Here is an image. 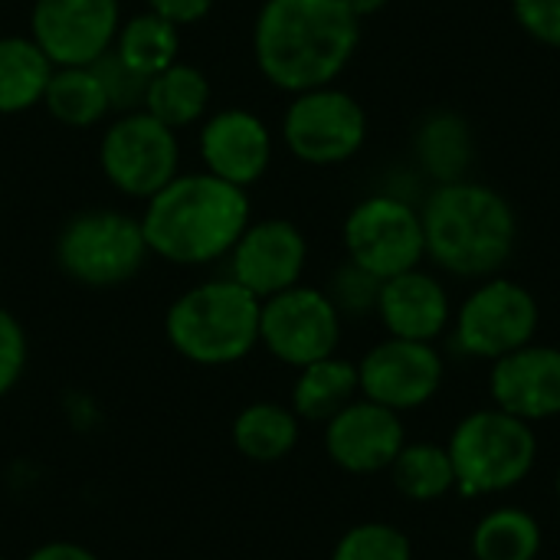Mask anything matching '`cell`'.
I'll return each instance as SVG.
<instances>
[{
  "instance_id": "9",
  "label": "cell",
  "mask_w": 560,
  "mask_h": 560,
  "mask_svg": "<svg viewBox=\"0 0 560 560\" xmlns=\"http://www.w3.org/2000/svg\"><path fill=\"white\" fill-rule=\"evenodd\" d=\"M541 325L538 299L512 279H482L456 312L453 345L476 361H499L535 341Z\"/></svg>"
},
{
  "instance_id": "14",
  "label": "cell",
  "mask_w": 560,
  "mask_h": 560,
  "mask_svg": "<svg viewBox=\"0 0 560 560\" xmlns=\"http://www.w3.org/2000/svg\"><path fill=\"white\" fill-rule=\"evenodd\" d=\"M230 279L249 289L259 302L302 282L308 243L289 220H259L243 230L230 249Z\"/></svg>"
},
{
  "instance_id": "15",
  "label": "cell",
  "mask_w": 560,
  "mask_h": 560,
  "mask_svg": "<svg viewBox=\"0 0 560 560\" xmlns=\"http://www.w3.org/2000/svg\"><path fill=\"white\" fill-rule=\"evenodd\" d=\"M407 446V427L400 413L358 397L325 423L328 459L351 476H374L394 466Z\"/></svg>"
},
{
  "instance_id": "26",
  "label": "cell",
  "mask_w": 560,
  "mask_h": 560,
  "mask_svg": "<svg viewBox=\"0 0 560 560\" xmlns=\"http://www.w3.org/2000/svg\"><path fill=\"white\" fill-rule=\"evenodd\" d=\"M233 443L253 463H279L299 443V417L272 400L249 404L233 423Z\"/></svg>"
},
{
  "instance_id": "27",
  "label": "cell",
  "mask_w": 560,
  "mask_h": 560,
  "mask_svg": "<svg viewBox=\"0 0 560 560\" xmlns=\"http://www.w3.org/2000/svg\"><path fill=\"white\" fill-rule=\"evenodd\" d=\"M390 479L410 502H436L456 489L453 459L436 443H407L390 466Z\"/></svg>"
},
{
  "instance_id": "7",
  "label": "cell",
  "mask_w": 560,
  "mask_h": 560,
  "mask_svg": "<svg viewBox=\"0 0 560 560\" xmlns=\"http://www.w3.org/2000/svg\"><path fill=\"white\" fill-rule=\"evenodd\" d=\"M98 164L118 194L148 200L180 174L177 131L144 108L121 112L102 135Z\"/></svg>"
},
{
  "instance_id": "37",
  "label": "cell",
  "mask_w": 560,
  "mask_h": 560,
  "mask_svg": "<svg viewBox=\"0 0 560 560\" xmlns=\"http://www.w3.org/2000/svg\"><path fill=\"white\" fill-rule=\"evenodd\" d=\"M0 560H3V558H0Z\"/></svg>"
},
{
  "instance_id": "12",
  "label": "cell",
  "mask_w": 560,
  "mask_h": 560,
  "mask_svg": "<svg viewBox=\"0 0 560 560\" xmlns=\"http://www.w3.org/2000/svg\"><path fill=\"white\" fill-rule=\"evenodd\" d=\"M446 377L443 354L430 341H407V338H384L358 361V384L361 397L394 410L410 413L427 407Z\"/></svg>"
},
{
  "instance_id": "25",
  "label": "cell",
  "mask_w": 560,
  "mask_h": 560,
  "mask_svg": "<svg viewBox=\"0 0 560 560\" xmlns=\"http://www.w3.org/2000/svg\"><path fill=\"white\" fill-rule=\"evenodd\" d=\"M43 105L66 128H92L112 112L105 85L92 66H56Z\"/></svg>"
},
{
  "instance_id": "1",
  "label": "cell",
  "mask_w": 560,
  "mask_h": 560,
  "mask_svg": "<svg viewBox=\"0 0 560 560\" xmlns=\"http://www.w3.org/2000/svg\"><path fill=\"white\" fill-rule=\"evenodd\" d=\"M361 43V20L341 0H266L253 23L259 72L282 92L331 85Z\"/></svg>"
},
{
  "instance_id": "23",
  "label": "cell",
  "mask_w": 560,
  "mask_h": 560,
  "mask_svg": "<svg viewBox=\"0 0 560 560\" xmlns=\"http://www.w3.org/2000/svg\"><path fill=\"white\" fill-rule=\"evenodd\" d=\"M112 52L131 66L135 72H141L144 79L158 75L161 69L177 62L180 52V26L154 10L135 13L128 20H121L118 36L112 43Z\"/></svg>"
},
{
  "instance_id": "20",
  "label": "cell",
  "mask_w": 560,
  "mask_h": 560,
  "mask_svg": "<svg viewBox=\"0 0 560 560\" xmlns=\"http://www.w3.org/2000/svg\"><path fill=\"white\" fill-rule=\"evenodd\" d=\"M358 394H361L358 364L331 354V358L299 368V377L292 387V410L299 420L328 423L351 400H358Z\"/></svg>"
},
{
  "instance_id": "16",
  "label": "cell",
  "mask_w": 560,
  "mask_h": 560,
  "mask_svg": "<svg viewBox=\"0 0 560 560\" xmlns=\"http://www.w3.org/2000/svg\"><path fill=\"white\" fill-rule=\"evenodd\" d=\"M203 171L249 190L272 164V131L249 108H220L197 131Z\"/></svg>"
},
{
  "instance_id": "34",
  "label": "cell",
  "mask_w": 560,
  "mask_h": 560,
  "mask_svg": "<svg viewBox=\"0 0 560 560\" xmlns=\"http://www.w3.org/2000/svg\"><path fill=\"white\" fill-rule=\"evenodd\" d=\"M26 560H98L92 551H85L82 545L72 541H49L43 548H36Z\"/></svg>"
},
{
  "instance_id": "30",
  "label": "cell",
  "mask_w": 560,
  "mask_h": 560,
  "mask_svg": "<svg viewBox=\"0 0 560 560\" xmlns=\"http://www.w3.org/2000/svg\"><path fill=\"white\" fill-rule=\"evenodd\" d=\"M92 69L98 72L102 85H105V95H108V105L112 112H135L144 105V92H148V79L141 72H135L131 66H125L112 49L105 56H98L92 62Z\"/></svg>"
},
{
  "instance_id": "22",
  "label": "cell",
  "mask_w": 560,
  "mask_h": 560,
  "mask_svg": "<svg viewBox=\"0 0 560 560\" xmlns=\"http://www.w3.org/2000/svg\"><path fill=\"white\" fill-rule=\"evenodd\" d=\"M52 69L56 66L33 36H0V115H20L43 105Z\"/></svg>"
},
{
  "instance_id": "18",
  "label": "cell",
  "mask_w": 560,
  "mask_h": 560,
  "mask_svg": "<svg viewBox=\"0 0 560 560\" xmlns=\"http://www.w3.org/2000/svg\"><path fill=\"white\" fill-rule=\"evenodd\" d=\"M374 315L381 318L390 338L433 345L450 328L453 305H450L446 285L433 272H423L417 266L410 272H400L381 282Z\"/></svg>"
},
{
  "instance_id": "13",
  "label": "cell",
  "mask_w": 560,
  "mask_h": 560,
  "mask_svg": "<svg viewBox=\"0 0 560 560\" xmlns=\"http://www.w3.org/2000/svg\"><path fill=\"white\" fill-rule=\"evenodd\" d=\"M121 26V0H33L30 36L52 66H92Z\"/></svg>"
},
{
  "instance_id": "10",
  "label": "cell",
  "mask_w": 560,
  "mask_h": 560,
  "mask_svg": "<svg viewBox=\"0 0 560 560\" xmlns=\"http://www.w3.org/2000/svg\"><path fill=\"white\" fill-rule=\"evenodd\" d=\"M282 141L302 164H345L368 141V115L361 102L335 82L305 89L292 95L282 115Z\"/></svg>"
},
{
  "instance_id": "3",
  "label": "cell",
  "mask_w": 560,
  "mask_h": 560,
  "mask_svg": "<svg viewBox=\"0 0 560 560\" xmlns=\"http://www.w3.org/2000/svg\"><path fill=\"white\" fill-rule=\"evenodd\" d=\"M423 240L427 256L450 276L459 279H489L515 253L518 220L512 203L489 184L453 180L436 184L423 203Z\"/></svg>"
},
{
  "instance_id": "4",
  "label": "cell",
  "mask_w": 560,
  "mask_h": 560,
  "mask_svg": "<svg viewBox=\"0 0 560 560\" xmlns=\"http://www.w3.org/2000/svg\"><path fill=\"white\" fill-rule=\"evenodd\" d=\"M262 302L236 279H210L174 299L164 318L167 341L177 354L203 368L243 361L259 345Z\"/></svg>"
},
{
  "instance_id": "8",
  "label": "cell",
  "mask_w": 560,
  "mask_h": 560,
  "mask_svg": "<svg viewBox=\"0 0 560 560\" xmlns=\"http://www.w3.org/2000/svg\"><path fill=\"white\" fill-rule=\"evenodd\" d=\"M341 236L348 259L377 279L410 272L427 259L420 207L390 190L358 200L345 217Z\"/></svg>"
},
{
  "instance_id": "19",
  "label": "cell",
  "mask_w": 560,
  "mask_h": 560,
  "mask_svg": "<svg viewBox=\"0 0 560 560\" xmlns=\"http://www.w3.org/2000/svg\"><path fill=\"white\" fill-rule=\"evenodd\" d=\"M413 151H417L420 171L430 180H436V184L463 180L469 174L472 154H476L472 128L459 112H450V108L430 112L417 128Z\"/></svg>"
},
{
  "instance_id": "17",
  "label": "cell",
  "mask_w": 560,
  "mask_h": 560,
  "mask_svg": "<svg viewBox=\"0 0 560 560\" xmlns=\"http://www.w3.org/2000/svg\"><path fill=\"white\" fill-rule=\"evenodd\" d=\"M489 394L499 410L525 423L560 417V348L532 341L492 361Z\"/></svg>"
},
{
  "instance_id": "28",
  "label": "cell",
  "mask_w": 560,
  "mask_h": 560,
  "mask_svg": "<svg viewBox=\"0 0 560 560\" xmlns=\"http://www.w3.org/2000/svg\"><path fill=\"white\" fill-rule=\"evenodd\" d=\"M331 560H413V545L397 525L364 522L338 538Z\"/></svg>"
},
{
  "instance_id": "33",
  "label": "cell",
  "mask_w": 560,
  "mask_h": 560,
  "mask_svg": "<svg viewBox=\"0 0 560 560\" xmlns=\"http://www.w3.org/2000/svg\"><path fill=\"white\" fill-rule=\"evenodd\" d=\"M144 3H148V10L174 20L177 26H190L213 10V0H144Z\"/></svg>"
},
{
  "instance_id": "31",
  "label": "cell",
  "mask_w": 560,
  "mask_h": 560,
  "mask_svg": "<svg viewBox=\"0 0 560 560\" xmlns=\"http://www.w3.org/2000/svg\"><path fill=\"white\" fill-rule=\"evenodd\" d=\"M23 371H26V331L7 308H0V397L13 390Z\"/></svg>"
},
{
  "instance_id": "11",
  "label": "cell",
  "mask_w": 560,
  "mask_h": 560,
  "mask_svg": "<svg viewBox=\"0 0 560 560\" xmlns=\"http://www.w3.org/2000/svg\"><path fill=\"white\" fill-rule=\"evenodd\" d=\"M259 345H266V351L289 368L315 364L338 351L341 312L325 289L299 282L279 295L262 299Z\"/></svg>"
},
{
  "instance_id": "5",
  "label": "cell",
  "mask_w": 560,
  "mask_h": 560,
  "mask_svg": "<svg viewBox=\"0 0 560 560\" xmlns=\"http://www.w3.org/2000/svg\"><path fill=\"white\" fill-rule=\"evenodd\" d=\"M446 453L463 495H502L532 476L538 463V433L532 423L499 407H482L453 427Z\"/></svg>"
},
{
  "instance_id": "36",
  "label": "cell",
  "mask_w": 560,
  "mask_h": 560,
  "mask_svg": "<svg viewBox=\"0 0 560 560\" xmlns=\"http://www.w3.org/2000/svg\"><path fill=\"white\" fill-rule=\"evenodd\" d=\"M558 502H560V472H558Z\"/></svg>"
},
{
  "instance_id": "32",
  "label": "cell",
  "mask_w": 560,
  "mask_h": 560,
  "mask_svg": "<svg viewBox=\"0 0 560 560\" xmlns=\"http://www.w3.org/2000/svg\"><path fill=\"white\" fill-rule=\"evenodd\" d=\"M512 13L532 39L560 49V0H512Z\"/></svg>"
},
{
  "instance_id": "21",
  "label": "cell",
  "mask_w": 560,
  "mask_h": 560,
  "mask_svg": "<svg viewBox=\"0 0 560 560\" xmlns=\"http://www.w3.org/2000/svg\"><path fill=\"white\" fill-rule=\"evenodd\" d=\"M141 108L174 131L190 128L210 112V79L203 75V69L177 59L174 66L148 79Z\"/></svg>"
},
{
  "instance_id": "24",
  "label": "cell",
  "mask_w": 560,
  "mask_h": 560,
  "mask_svg": "<svg viewBox=\"0 0 560 560\" xmlns=\"http://www.w3.org/2000/svg\"><path fill=\"white\" fill-rule=\"evenodd\" d=\"M545 545L541 522L518 505L492 509L472 528V560H538Z\"/></svg>"
},
{
  "instance_id": "6",
  "label": "cell",
  "mask_w": 560,
  "mask_h": 560,
  "mask_svg": "<svg viewBox=\"0 0 560 560\" xmlns=\"http://www.w3.org/2000/svg\"><path fill=\"white\" fill-rule=\"evenodd\" d=\"M151 256L141 220L112 207L69 217L56 236L59 269L89 289H112L135 279Z\"/></svg>"
},
{
  "instance_id": "29",
  "label": "cell",
  "mask_w": 560,
  "mask_h": 560,
  "mask_svg": "<svg viewBox=\"0 0 560 560\" xmlns=\"http://www.w3.org/2000/svg\"><path fill=\"white\" fill-rule=\"evenodd\" d=\"M381 282L377 276H371L368 269H361L358 262H345L341 269H335L331 276V285L325 289L328 299L335 302V308L351 318H361V315H371L377 312V295H381Z\"/></svg>"
},
{
  "instance_id": "35",
  "label": "cell",
  "mask_w": 560,
  "mask_h": 560,
  "mask_svg": "<svg viewBox=\"0 0 560 560\" xmlns=\"http://www.w3.org/2000/svg\"><path fill=\"white\" fill-rule=\"evenodd\" d=\"M358 20H364V16H371V13H377V10H384L390 0H341Z\"/></svg>"
},
{
  "instance_id": "2",
  "label": "cell",
  "mask_w": 560,
  "mask_h": 560,
  "mask_svg": "<svg viewBox=\"0 0 560 560\" xmlns=\"http://www.w3.org/2000/svg\"><path fill=\"white\" fill-rule=\"evenodd\" d=\"M148 249L174 266H207L236 246L249 220V194L207 171L177 174L138 217Z\"/></svg>"
}]
</instances>
